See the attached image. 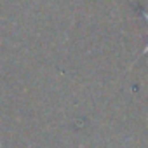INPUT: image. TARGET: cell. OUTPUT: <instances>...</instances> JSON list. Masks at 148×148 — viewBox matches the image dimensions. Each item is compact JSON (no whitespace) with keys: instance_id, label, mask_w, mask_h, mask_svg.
I'll return each mask as SVG.
<instances>
[{"instance_id":"cell-1","label":"cell","mask_w":148,"mask_h":148,"mask_svg":"<svg viewBox=\"0 0 148 148\" xmlns=\"http://www.w3.org/2000/svg\"><path fill=\"white\" fill-rule=\"evenodd\" d=\"M143 16H145V19L148 21V12H143ZM146 52H148V45H146V49L143 51V54H146Z\"/></svg>"}]
</instances>
